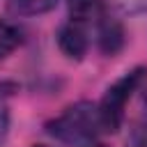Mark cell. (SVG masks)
Here are the masks:
<instances>
[{"mask_svg": "<svg viewBox=\"0 0 147 147\" xmlns=\"http://www.w3.org/2000/svg\"><path fill=\"white\" fill-rule=\"evenodd\" d=\"M32 147H48V145H32Z\"/></svg>", "mask_w": 147, "mask_h": 147, "instance_id": "cell-12", "label": "cell"}, {"mask_svg": "<svg viewBox=\"0 0 147 147\" xmlns=\"http://www.w3.org/2000/svg\"><path fill=\"white\" fill-rule=\"evenodd\" d=\"M126 147H147V122L140 124V126H136V129L131 131Z\"/></svg>", "mask_w": 147, "mask_h": 147, "instance_id": "cell-9", "label": "cell"}, {"mask_svg": "<svg viewBox=\"0 0 147 147\" xmlns=\"http://www.w3.org/2000/svg\"><path fill=\"white\" fill-rule=\"evenodd\" d=\"M23 41V34L18 30V25H14L11 21L0 18V60H5L7 55H11Z\"/></svg>", "mask_w": 147, "mask_h": 147, "instance_id": "cell-6", "label": "cell"}, {"mask_svg": "<svg viewBox=\"0 0 147 147\" xmlns=\"http://www.w3.org/2000/svg\"><path fill=\"white\" fill-rule=\"evenodd\" d=\"M46 133L69 147H87L101 133L96 103L78 101L67 106L60 115L46 122Z\"/></svg>", "mask_w": 147, "mask_h": 147, "instance_id": "cell-1", "label": "cell"}, {"mask_svg": "<svg viewBox=\"0 0 147 147\" xmlns=\"http://www.w3.org/2000/svg\"><path fill=\"white\" fill-rule=\"evenodd\" d=\"M117 11L122 14H145L147 11V0H108Z\"/></svg>", "mask_w": 147, "mask_h": 147, "instance_id": "cell-8", "label": "cell"}, {"mask_svg": "<svg viewBox=\"0 0 147 147\" xmlns=\"http://www.w3.org/2000/svg\"><path fill=\"white\" fill-rule=\"evenodd\" d=\"M57 46L69 60H83L90 51V32L85 25L67 21L57 30Z\"/></svg>", "mask_w": 147, "mask_h": 147, "instance_id": "cell-3", "label": "cell"}, {"mask_svg": "<svg viewBox=\"0 0 147 147\" xmlns=\"http://www.w3.org/2000/svg\"><path fill=\"white\" fill-rule=\"evenodd\" d=\"M96 46L103 55H117L122 48H124V28L117 18L113 16H103L99 23H96Z\"/></svg>", "mask_w": 147, "mask_h": 147, "instance_id": "cell-4", "label": "cell"}, {"mask_svg": "<svg viewBox=\"0 0 147 147\" xmlns=\"http://www.w3.org/2000/svg\"><path fill=\"white\" fill-rule=\"evenodd\" d=\"M87 147H108V145H101V142H92V145H87Z\"/></svg>", "mask_w": 147, "mask_h": 147, "instance_id": "cell-11", "label": "cell"}, {"mask_svg": "<svg viewBox=\"0 0 147 147\" xmlns=\"http://www.w3.org/2000/svg\"><path fill=\"white\" fill-rule=\"evenodd\" d=\"M7 133H9V113L0 108V145L7 140Z\"/></svg>", "mask_w": 147, "mask_h": 147, "instance_id": "cell-10", "label": "cell"}, {"mask_svg": "<svg viewBox=\"0 0 147 147\" xmlns=\"http://www.w3.org/2000/svg\"><path fill=\"white\" fill-rule=\"evenodd\" d=\"M147 76L145 67H133L131 71H126L124 76H119L101 96V101L96 103L99 110V122H101V133H117L122 122H124V110L126 103L131 101L133 92L142 85Z\"/></svg>", "mask_w": 147, "mask_h": 147, "instance_id": "cell-2", "label": "cell"}, {"mask_svg": "<svg viewBox=\"0 0 147 147\" xmlns=\"http://www.w3.org/2000/svg\"><path fill=\"white\" fill-rule=\"evenodd\" d=\"M145 108H147V96H145Z\"/></svg>", "mask_w": 147, "mask_h": 147, "instance_id": "cell-13", "label": "cell"}, {"mask_svg": "<svg viewBox=\"0 0 147 147\" xmlns=\"http://www.w3.org/2000/svg\"><path fill=\"white\" fill-rule=\"evenodd\" d=\"M60 0H9V9L16 16H41L55 9Z\"/></svg>", "mask_w": 147, "mask_h": 147, "instance_id": "cell-7", "label": "cell"}, {"mask_svg": "<svg viewBox=\"0 0 147 147\" xmlns=\"http://www.w3.org/2000/svg\"><path fill=\"white\" fill-rule=\"evenodd\" d=\"M67 14H69V21L80 23L90 30V25L96 28V23L108 11L103 0H67Z\"/></svg>", "mask_w": 147, "mask_h": 147, "instance_id": "cell-5", "label": "cell"}]
</instances>
